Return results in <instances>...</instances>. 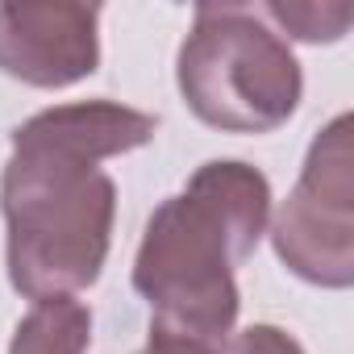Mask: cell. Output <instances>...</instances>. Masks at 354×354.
<instances>
[{"label": "cell", "instance_id": "8", "mask_svg": "<svg viewBox=\"0 0 354 354\" xmlns=\"http://www.w3.org/2000/svg\"><path fill=\"white\" fill-rule=\"evenodd\" d=\"M221 354H304V350H300V342H296L288 329H279V325H250V329L234 333V337L221 346Z\"/></svg>", "mask_w": 354, "mask_h": 354}, {"label": "cell", "instance_id": "6", "mask_svg": "<svg viewBox=\"0 0 354 354\" xmlns=\"http://www.w3.org/2000/svg\"><path fill=\"white\" fill-rule=\"evenodd\" d=\"M92 308L75 296L38 300L13 329L9 354H88Z\"/></svg>", "mask_w": 354, "mask_h": 354}, {"label": "cell", "instance_id": "1", "mask_svg": "<svg viewBox=\"0 0 354 354\" xmlns=\"http://www.w3.org/2000/svg\"><path fill=\"white\" fill-rule=\"evenodd\" d=\"M158 117L117 104H55L21 121L0 171L9 283L26 300L75 296L100 279L113 242L117 184L100 171L104 158L146 146Z\"/></svg>", "mask_w": 354, "mask_h": 354}, {"label": "cell", "instance_id": "5", "mask_svg": "<svg viewBox=\"0 0 354 354\" xmlns=\"http://www.w3.org/2000/svg\"><path fill=\"white\" fill-rule=\"evenodd\" d=\"M100 9L0 5V71L30 88H71L100 67Z\"/></svg>", "mask_w": 354, "mask_h": 354}, {"label": "cell", "instance_id": "9", "mask_svg": "<svg viewBox=\"0 0 354 354\" xmlns=\"http://www.w3.org/2000/svg\"><path fill=\"white\" fill-rule=\"evenodd\" d=\"M138 354H221V350H209V346H192V342H180V337L150 333V342H146Z\"/></svg>", "mask_w": 354, "mask_h": 354}, {"label": "cell", "instance_id": "2", "mask_svg": "<svg viewBox=\"0 0 354 354\" xmlns=\"http://www.w3.org/2000/svg\"><path fill=\"white\" fill-rule=\"evenodd\" d=\"M271 221L267 175L242 158H213L167 196L138 242L133 288L150 304V333L221 350L242 296L238 267Z\"/></svg>", "mask_w": 354, "mask_h": 354}, {"label": "cell", "instance_id": "3", "mask_svg": "<svg viewBox=\"0 0 354 354\" xmlns=\"http://www.w3.org/2000/svg\"><path fill=\"white\" fill-rule=\"evenodd\" d=\"M175 84L196 121L221 133H271L300 109L304 75L292 46L246 5H201L175 59Z\"/></svg>", "mask_w": 354, "mask_h": 354}, {"label": "cell", "instance_id": "7", "mask_svg": "<svg viewBox=\"0 0 354 354\" xmlns=\"http://www.w3.org/2000/svg\"><path fill=\"white\" fill-rule=\"evenodd\" d=\"M259 13L279 21L300 42H337L350 26V5H279L271 0Z\"/></svg>", "mask_w": 354, "mask_h": 354}, {"label": "cell", "instance_id": "4", "mask_svg": "<svg viewBox=\"0 0 354 354\" xmlns=\"http://www.w3.org/2000/svg\"><path fill=\"white\" fill-rule=\"evenodd\" d=\"M350 113H337L308 146L300 180L288 192L271 242L279 263L317 288L354 283V146Z\"/></svg>", "mask_w": 354, "mask_h": 354}]
</instances>
